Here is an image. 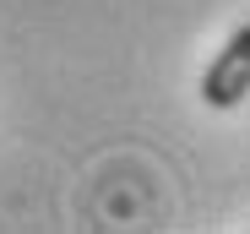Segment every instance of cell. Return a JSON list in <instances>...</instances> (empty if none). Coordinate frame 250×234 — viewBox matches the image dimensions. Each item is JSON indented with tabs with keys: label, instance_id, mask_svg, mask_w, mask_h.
<instances>
[{
	"label": "cell",
	"instance_id": "6da1fadb",
	"mask_svg": "<svg viewBox=\"0 0 250 234\" xmlns=\"http://www.w3.org/2000/svg\"><path fill=\"white\" fill-rule=\"evenodd\" d=\"M250 93V22L229 33V44L218 49V60L201 71V98L212 109H234Z\"/></svg>",
	"mask_w": 250,
	"mask_h": 234
}]
</instances>
